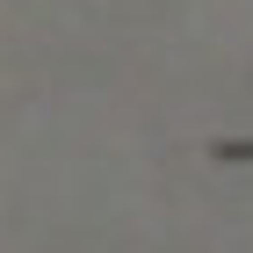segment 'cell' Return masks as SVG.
Wrapping results in <instances>:
<instances>
[{"label": "cell", "instance_id": "6da1fadb", "mask_svg": "<svg viewBox=\"0 0 253 253\" xmlns=\"http://www.w3.org/2000/svg\"><path fill=\"white\" fill-rule=\"evenodd\" d=\"M217 159H224V167H253V137H224Z\"/></svg>", "mask_w": 253, "mask_h": 253}]
</instances>
